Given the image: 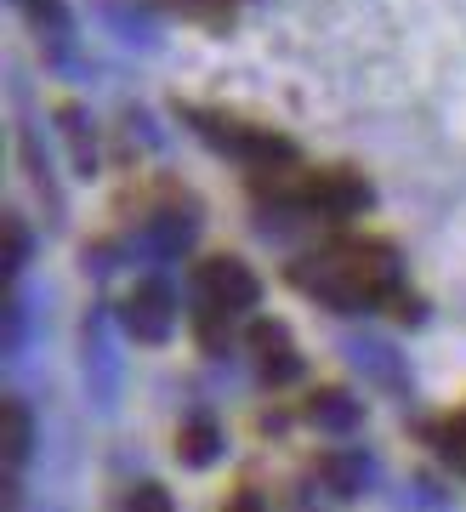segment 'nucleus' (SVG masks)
<instances>
[{
	"mask_svg": "<svg viewBox=\"0 0 466 512\" xmlns=\"http://www.w3.org/2000/svg\"><path fill=\"white\" fill-rule=\"evenodd\" d=\"M296 285L330 308H398V319H421V302L398 291V256L376 239H341L296 268Z\"/></svg>",
	"mask_w": 466,
	"mask_h": 512,
	"instance_id": "obj_1",
	"label": "nucleus"
},
{
	"mask_svg": "<svg viewBox=\"0 0 466 512\" xmlns=\"http://www.w3.org/2000/svg\"><path fill=\"white\" fill-rule=\"evenodd\" d=\"M194 285H199V296H205L211 313H245V308L262 302V279H256L239 256H211V262H199Z\"/></svg>",
	"mask_w": 466,
	"mask_h": 512,
	"instance_id": "obj_2",
	"label": "nucleus"
},
{
	"mask_svg": "<svg viewBox=\"0 0 466 512\" xmlns=\"http://www.w3.org/2000/svg\"><path fill=\"white\" fill-rule=\"evenodd\" d=\"M216 450H222V439H216V427H211V421H188V427H182L177 456L188 461V467H205V461H211Z\"/></svg>",
	"mask_w": 466,
	"mask_h": 512,
	"instance_id": "obj_4",
	"label": "nucleus"
},
{
	"mask_svg": "<svg viewBox=\"0 0 466 512\" xmlns=\"http://www.w3.org/2000/svg\"><path fill=\"white\" fill-rule=\"evenodd\" d=\"M131 330H143L148 342H160L165 330H171V319H165V296H160V291L131 296Z\"/></svg>",
	"mask_w": 466,
	"mask_h": 512,
	"instance_id": "obj_5",
	"label": "nucleus"
},
{
	"mask_svg": "<svg viewBox=\"0 0 466 512\" xmlns=\"http://www.w3.org/2000/svg\"><path fill=\"white\" fill-rule=\"evenodd\" d=\"M307 416L324 421V427H353V421H359V410H353V399H347V393H319Z\"/></svg>",
	"mask_w": 466,
	"mask_h": 512,
	"instance_id": "obj_7",
	"label": "nucleus"
},
{
	"mask_svg": "<svg viewBox=\"0 0 466 512\" xmlns=\"http://www.w3.org/2000/svg\"><path fill=\"white\" fill-rule=\"evenodd\" d=\"M6 427H12L6 456H12V467H23V461H29V450H35V427H29V410H23L18 399H6Z\"/></svg>",
	"mask_w": 466,
	"mask_h": 512,
	"instance_id": "obj_6",
	"label": "nucleus"
},
{
	"mask_svg": "<svg viewBox=\"0 0 466 512\" xmlns=\"http://www.w3.org/2000/svg\"><path fill=\"white\" fill-rule=\"evenodd\" d=\"M126 512H177V507L160 484H137V490H126Z\"/></svg>",
	"mask_w": 466,
	"mask_h": 512,
	"instance_id": "obj_8",
	"label": "nucleus"
},
{
	"mask_svg": "<svg viewBox=\"0 0 466 512\" xmlns=\"http://www.w3.org/2000/svg\"><path fill=\"white\" fill-rule=\"evenodd\" d=\"M444 444H449V456H455V461L466 467V410L444 421Z\"/></svg>",
	"mask_w": 466,
	"mask_h": 512,
	"instance_id": "obj_9",
	"label": "nucleus"
},
{
	"mask_svg": "<svg viewBox=\"0 0 466 512\" xmlns=\"http://www.w3.org/2000/svg\"><path fill=\"white\" fill-rule=\"evenodd\" d=\"M222 512H262V495H256V490H239Z\"/></svg>",
	"mask_w": 466,
	"mask_h": 512,
	"instance_id": "obj_10",
	"label": "nucleus"
},
{
	"mask_svg": "<svg viewBox=\"0 0 466 512\" xmlns=\"http://www.w3.org/2000/svg\"><path fill=\"white\" fill-rule=\"evenodd\" d=\"M251 353H256V370H262L268 382H290V376L302 370V359H296V348H290L285 325H256L251 330Z\"/></svg>",
	"mask_w": 466,
	"mask_h": 512,
	"instance_id": "obj_3",
	"label": "nucleus"
}]
</instances>
